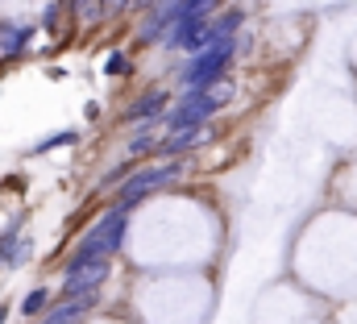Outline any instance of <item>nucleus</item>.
<instances>
[{"mask_svg": "<svg viewBox=\"0 0 357 324\" xmlns=\"http://www.w3.org/2000/svg\"><path fill=\"white\" fill-rule=\"evenodd\" d=\"M67 4H71L75 13H84V17H91V13H96V0H67Z\"/></svg>", "mask_w": 357, "mask_h": 324, "instance_id": "6ab92c4d", "label": "nucleus"}, {"mask_svg": "<svg viewBox=\"0 0 357 324\" xmlns=\"http://www.w3.org/2000/svg\"><path fill=\"white\" fill-rule=\"evenodd\" d=\"M125 221H129V208L116 204V208H108V212L100 216V225L88 233L91 242L100 245V258H104V262H108V258L121 249V242H125Z\"/></svg>", "mask_w": 357, "mask_h": 324, "instance_id": "39448f33", "label": "nucleus"}, {"mask_svg": "<svg viewBox=\"0 0 357 324\" xmlns=\"http://www.w3.org/2000/svg\"><path fill=\"white\" fill-rule=\"evenodd\" d=\"M129 0H96V13H121Z\"/></svg>", "mask_w": 357, "mask_h": 324, "instance_id": "a211bd4d", "label": "nucleus"}, {"mask_svg": "<svg viewBox=\"0 0 357 324\" xmlns=\"http://www.w3.org/2000/svg\"><path fill=\"white\" fill-rule=\"evenodd\" d=\"M29 38H33V29H29V25H4V29H0V59L21 54Z\"/></svg>", "mask_w": 357, "mask_h": 324, "instance_id": "9b49d317", "label": "nucleus"}, {"mask_svg": "<svg viewBox=\"0 0 357 324\" xmlns=\"http://www.w3.org/2000/svg\"><path fill=\"white\" fill-rule=\"evenodd\" d=\"M133 8H154V0H129Z\"/></svg>", "mask_w": 357, "mask_h": 324, "instance_id": "aec40b11", "label": "nucleus"}, {"mask_svg": "<svg viewBox=\"0 0 357 324\" xmlns=\"http://www.w3.org/2000/svg\"><path fill=\"white\" fill-rule=\"evenodd\" d=\"M46 308H50V291H46V287H33V291L21 300V312H25V316H42Z\"/></svg>", "mask_w": 357, "mask_h": 324, "instance_id": "4468645a", "label": "nucleus"}, {"mask_svg": "<svg viewBox=\"0 0 357 324\" xmlns=\"http://www.w3.org/2000/svg\"><path fill=\"white\" fill-rule=\"evenodd\" d=\"M96 304V291H88V295H71V300H63L59 308H46V321L42 324H75L88 316V308Z\"/></svg>", "mask_w": 357, "mask_h": 324, "instance_id": "6e6552de", "label": "nucleus"}, {"mask_svg": "<svg viewBox=\"0 0 357 324\" xmlns=\"http://www.w3.org/2000/svg\"><path fill=\"white\" fill-rule=\"evenodd\" d=\"M104 274H108V262H91V266H84V270L67 274V279H63V300H71V295H88V291H96V287L104 283Z\"/></svg>", "mask_w": 357, "mask_h": 324, "instance_id": "0eeeda50", "label": "nucleus"}, {"mask_svg": "<svg viewBox=\"0 0 357 324\" xmlns=\"http://www.w3.org/2000/svg\"><path fill=\"white\" fill-rule=\"evenodd\" d=\"M25 253H29V249L17 237V221H13V225L4 229V237H0V266H8V262L17 266V262H25Z\"/></svg>", "mask_w": 357, "mask_h": 324, "instance_id": "f8f14e48", "label": "nucleus"}, {"mask_svg": "<svg viewBox=\"0 0 357 324\" xmlns=\"http://www.w3.org/2000/svg\"><path fill=\"white\" fill-rule=\"evenodd\" d=\"M125 67H129V63H125V54H112V59L104 63V71H108V75H121Z\"/></svg>", "mask_w": 357, "mask_h": 324, "instance_id": "dca6fc26", "label": "nucleus"}, {"mask_svg": "<svg viewBox=\"0 0 357 324\" xmlns=\"http://www.w3.org/2000/svg\"><path fill=\"white\" fill-rule=\"evenodd\" d=\"M208 21H212V13H187V8H183V17H178L167 34H162V38H167L162 46H167V50H187V54H199V38H204Z\"/></svg>", "mask_w": 357, "mask_h": 324, "instance_id": "20e7f679", "label": "nucleus"}, {"mask_svg": "<svg viewBox=\"0 0 357 324\" xmlns=\"http://www.w3.org/2000/svg\"><path fill=\"white\" fill-rule=\"evenodd\" d=\"M71 142H79V133H75V129H63V133H50V138H42V142H38L29 154L38 159V154H50V150H59V146H71Z\"/></svg>", "mask_w": 357, "mask_h": 324, "instance_id": "ddd939ff", "label": "nucleus"}, {"mask_svg": "<svg viewBox=\"0 0 357 324\" xmlns=\"http://www.w3.org/2000/svg\"><path fill=\"white\" fill-rule=\"evenodd\" d=\"M229 100H233V83H216V87H208V91H191V96H183L178 108L162 112V121L171 125V133L199 129V125H208V117H212L216 108H225Z\"/></svg>", "mask_w": 357, "mask_h": 324, "instance_id": "f257e3e1", "label": "nucleus"}, {"mask_svg": "<svg viewBox=\"0 0 357 324\" xmlns=\"http://www.w3.org/2000/svg\"><path fill=\"white\" fill-rule=\"evenodd\" d=\"M216 4H220V0H183L187 13H216Z\"/></svg>", "mask_w": 357, "mask_h": 324, "instance_id": "2eb2a0df", "label": "nucleus"}, {"mask_svg": "<svg viewBox=\"0 0 357 324\" xmlns=\"http://www.w3.org/2000/svg\"><path fill=\"white\" fill-rule=\"evenodd\" d=\"M175 175H183V162H162V166H146L142 175H133V179H125L121 183V208H129L133 212V204L142 200V196H150V191H158V187H167Z\"/></svg>", "mask_w": 357, "mask_h": 324, "instance_id": "7ed1b4c3", "label": "nucleus"}, {"mask_svg": "<svg viewBox=\"0 0 357 324\" xmlns=\"http://www.w3.org/2000/svg\"><path fill=\"white\" fill-rule=\"evenodd\" d=\"M146 150H154V138H150V133H142V138L129 146V154H146Z\"/></svg>", "mask_w": 357, "mask_h": 324, "instance_id": "f3484780", "label": "nucleus"}, {"mask_svg": "<svg viewBox=\"0 0 357 324\" xmlns=\"http://www.w3.org/2000/svg\"><path fill=\"white\" fill-rule=\"evenodd\" d=\"M4 321H8V308H0V324H4Z\"/></svg>", "mask_w": 357, "mask_h": 324, "instance_id": "412c9836", "label": "nucleus"}, {"mask_svg": "<svg viewBox=\"0 0 357 324\" xmlns=\"http://www.w3.org/2000/svg\"><path fill=\"white\" fill-rule=\"evenodd\" d=\"M233 54H237V38H229V42H216V46L199 50V54L191 59L187 75H183V87H187V96H191V91H208V87L225 83V71H229Z\"/></svg>", "mask_w": 357, "mask_h": 324, "instance_id": "f03ea898", "label": "nucleus"}, {"mask_svg": "<svg viewBox=\"0 0 357 324\" xmlns=\"http://www.w3.org/2000/svg\"><path fill=\"white\" fill-rule=\"evenodd\" d=\"M162 112H167V91H150V96H142L129 112H125V121H162Z\"/></svg>", "mask_w": 357, "mask_h": 324, "instance_id": "1a4fd4ad", "label": "nucleus"}, {"mask_svg": "<svg viewBox=\"0 0 357 324\" xmlns=\"http://www.w3.org/2000/svg\"><path fill=\"white\" fill-rule=\"evenodd\" d=\"M178 17H183V0H154V8H150V21L142 25V42H154V38H162V34L175 25Z\"/></svg>", "mask_w": 357, "mask_h": 324, "instance_id": "423d86ee", "label": "nucleus"}, {"mask_svg": "<svg viewBox=\"0 0 357 324\" xmlns=\"http://www.w3.org/2000/svg\"><path fill=\"white\" fill-rule=\"evenodd\" d=\"M208 142V125H199V129H183V133H171V142H162V154L175 162L178 154H187V150H195V146H204Z\"/></svg>", "mask_w": 357, "mask_h": 324, "instance_id": "9d476101", "label": "nucleus"}]
</instances>
